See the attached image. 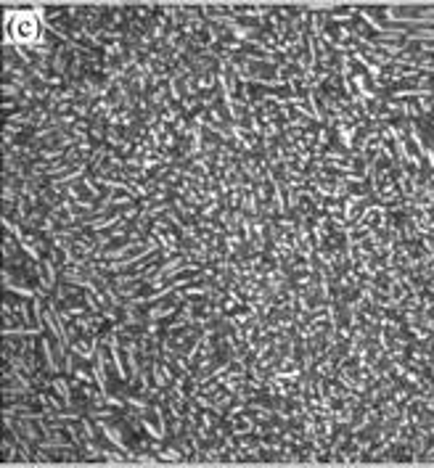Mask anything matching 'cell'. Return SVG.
Instances as JSON below:
<instances>
[{"label":"cell","instance_id":"1","mask_svg":"<svg viewBox=\"0 0 434 468\" xmlns=\"http://www.w3.org/2000/svg\"><path fill=\"white\" fill-rule=\"evenodd\" d=\"M53 106L3 154V326L193 463H434V67L350 109Z\"/></svg>","mask_w":434,"mask_h":468}]
</instances>
